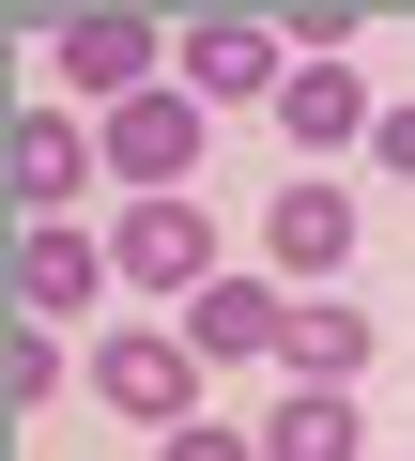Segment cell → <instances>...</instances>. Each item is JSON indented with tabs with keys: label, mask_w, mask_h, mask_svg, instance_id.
Returning <instances> with one entry per match:
<instances>
[{
	"label": "cell",
	"mask_w": 415,
	"mask_h": 461,
	"mask_svg": "<svg viewBox=\"0 0 415 461\" xmlns=\"http://www.w3.org/2000/svg\"><path fill=\"white\" fill-rule=\"evenodd\" d=\"M108 277H123V293H216V277H231V262H216V215L139 200V215L108 230Z\"/></svg>",
	"instance_id": "6da1fadb"
},
{
	"label": "cell",
	"mask_w": 415,
	"mask_h": 461,
	"mask_svg": "<svg viewBox=\"0 0 415 461\" xmlns=\"http://www.w3.org/2000/svg\"><path fill=\"white\" fill-rule=\"evenodd\" d=\"M93 154H108L139 200H185V169H200V93H139V108H108Z\"/></svg>",
	"instance_id": "7a4b0ae2"
},
{
	"label": "cell",
	"mask_w": 415,
	"mask_h": 461,
	"mask_svg": "<svg viewBox=\"0 0 415 461\" xmlns=\"http://www.w3.org/2000/svg\"><path fill=\"white\" fill-rule=\"evenodd\" d=\"M185 354H200V369L293 354V293H277V277H216V293H185Z\"/></svg>",
	"instance_id": "3957f363"
},
{
	"label": "cell",
	"mask_w": 415,
	"mask_h": 461,
	"mask_svg": "<svg viewBox=\"0 0 415 461\" xmlns=\"http://www.w3.org/2000/svg\"><path fill=\"white\" fill-rule=\"evenodd\" d=\"M93 400L139 415V430H185V415H200V354H185V339H108V354H93Z\"/></svg>",
	"instance_id": "277c9868"
},
{
	"label": "cell",
	"mask_w": 415,
	"mask_h": 461,
	"mask_svg": "<svg viewBox=\"0 0 415 461\" xmlns=\"http://www.w3.org/2000/svg\"><path fill=\"white\" fill-rule=\"evenodd\" d=\"M262 247H277V277H338V262H354V200H338L323 169L277 185V200H262Z\"/></svg>",
	"instance_id": "5b68a950"
},
{
	"label": "cell",
	"mask_w": 415,
	"mask_h": 461,
	"mask_svg": "<svg viewBox=\"0 0 415 461\" xmlns=\"http://www.w3.org/2000/svg\"><path fill=\"white\" fill-rule=\"evenodd\" d=\"M93 293H108V247H93V230H62V215L16 230V308H32V323H77Z\"/></svg>",
	"instance_id": "8992f818"
},
{
	"label": "cell",
	"mask_w": 415,
	"mask_h": 461,
	"mask_svg": "<svg viewBox=\"0 0 415 461\" xmlns=\"http://www.w3.org/2000/svg\"><path fill=\"white\" fill-rule=\"evenodd\" d=\"M47 62H62V93H108V108H139V77H154V32H139V16H62V32H47Z\"/></svg>",
	"instance_id": "52a82bcc"
},
{
	"label": "cell",
	"mask_w": 415,
	"mask_h": 461,
	"mask_svg": "<svg viewBox=\"0 0 415 461\" xmlns=\"http://www.w3.org/2000/svg\"><path fill=\"white\" fill-rule=\"evenodd\" d=\"M262 461H369V415H354V384H293V400L262 415Z\"/></svg>",
	"instance_id": "ba28073f"
},
{
	"label": "cell",
	"mask_w": 415,
	"mask_h": 461,
	"mask_svg": "<svg viewBox=\"0 0 415 461\" xmlns=\"http://www.w3.org/2000/svg\"><path fill=\"white\" fill-rule=\"evenodd\" d=\"M277 123H293V154H338V139H369V77H338V62L277 77Z\"/></svg>",
	"instance_id": "9c48e42d"
},
{
	"label": "cell",
	"mask_w": 415,
	"mask_h": 461,
	"mask_svg": "<svg viewBox=\"0 0 415 461\" xmlns=\"http://www.w3.org/2000/svg\"><path fill=\"white\" fill-rule=\"evenodd\" d=\"M93 169H108V154H93V139H77L62 108H32V123H16V200H32V215H62V200H77Z\"/></svg>",
	"instance_id": "30bf717a"
},
{
	"label": "cell",
	"mask_w": 415,
	"mask_h": 461,
	"mask_svg": "<svg viewBox=\"0 0 415 461\" xmlns=\"http://www.w3.org/2000/svg\"><path fill=\"white\" fill-rule=\"evenodd\" d=\"M277 369H293V384H354V369H369V308L308 293V308H293V354H277Z\"/></svg>",
	"instance_id": "8fae6325"
},
{
	"label": "cell",
	"mask_w": 415,
	"mask_h": 461,
	"mask_svg": "<svg viewBox=\"0 0 415 461\" xmlns=\"http://www.w3.org/2000/svg\"><path fill=\"white\" fill-rule=\"evenodd\" d=\"M185 77H200V93H277V47H262L247 16H200V32H185Z\"/></svg>",
	"instance_id": "7c38bea8"
},
{
	"label": "cell",
	"mask_w": 415,
	"mask_h": 461,
	"mask_svg": "<svg viewBox=\"0 0 415 461\" xmlns=\"http://www.w3.org/2000/svg\"><path fill=\"white\" fill-rule=\"evenodd\" d=\"M169 461H262V446H247V430H216V415H185V430H169Z\"/></svg>",
	"instance_id": "4fadbf2b"
},
{
	"label": "cell",
	"mask_w": 415,
	"mask_h": 461,
	"mask_svg": "<svg viewBox=\"0 0 415 461\" xmlns=\"http://www.w3.org/2000/svg\"><path fill=\"white\" fill-rule=\"evenodd\" d=\"M369 154H384V169L415 185V108H384V123H369Z\"/></svg>",
	"instance_id": "5bb4252c"
}]
</instances>
